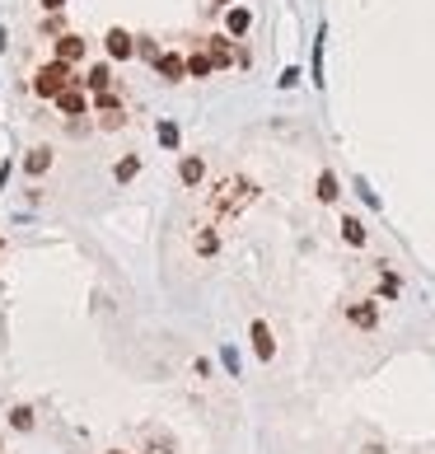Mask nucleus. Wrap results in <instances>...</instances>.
<instances>
[{
    "label": "nucleus",
    "mask_w": 435,
    "mask_h": 454,
    "mask_svg": "<svg viewBox=\"0 0 435 454\" xmlns=\"http://www.w3.org/2000/svg\"><path fill=\"white\" fill-rule=\"evenodd\" d=\"M257 192H262V187H257L253 178H244V174H225L220 183L211 187V197H206V215H211V220H230V215H239L244 206H253Z\"/></svg>",
    "instance_id": "obj_1"
},
{
    "label": "nucleus",
    "mask_w": 435,
    "mask_h": 454,
    "mask_svg": "<svg viewBox=\"0 0 435 454\" xmlns=\"http://www.w3.org/2000/svg\"><path fill=\"white\" fill-rule=\"evenodd\" d=\"M84 75H75V66H66V61H47V66H38L33 71V94L38 99H56L61 89H75Z\"/></svg>",
    "instance_id": "obj_2"
},
{
    "label": "nucleus",
    "mask_w": 435,
    "mask_h": 454,
    "mask_svg": "<svg viewBox=\"0 0 435 454\" xmlns=\"http://www.w3.org/2000/svg\"><path fill=\"white\" fill-rule=\"evenodd\" d=\"M342 314H346V323L360 328V333H375V328H379V304H375V300H351V304H342Z\"/></svg>",
    "instance_id": "obj_3"
},
{
    "label": "nucleus",
    "mask_w": 435,
    "mask_h": 454,
    "mask_svg": "<svg viewBox=\"0 0 435 454\" xmlns=\"http://www.w3.org/2000/svg\"><path fill=\"white\" fill-rule=\"evenodd\" d=\"M84 52H89V43L80 33H56V43H51V61H66V66L84 61Z\"/></svg>",
    "instance_id": "obj_4"
},
{
    "label": "nucleus",
    "mask_w": 435,
    "mask_h": 454,
    "mask_svg": "<svg viewBox=\"0 0 435 454\" xmlns=\"http://www.w3.org/2000/svg\"><path fill=\"white\" fill-rule=\"evenodd\" d=\"M248 342H253V356L262 361V366L277 356V337H272V323H267V319H253V323H248Z\"/></svg>",
    "instance_id": "obj_5"
},
{
    "label": "nucleus",
    "mask_w": 435,
    "mask_h": 454,
    "mask_svg": "<svg viewBox=\"0 0 435 454\" xmlns=\"http://www.w3.org/2000/svg\"><path fill=\"white\" fill-rule=\"evenodd\" d=\"M154 75L164 84H183L187 80V61H183V52H159L154 56Z\"/></svg>",
    "instance_id": "obj_6"
},
{
    "label": "nucleus",
    "mask_w": 435,
    "mask_h": 454,
    "mask_svg": "<svg viewBox=\"0 0 435 454\" xmlns=\"http://www.w3.org/2000/svg\"><path fill=\"white\" fill-rule=\"evenodd\" d=\"M103 47H108V56H113V61H131V56H136V38H131L127 28H108Z\"/></svg>",
    "instance_id": "obj_7"
},
{
    "label": "nucleus",
    "mask_w": 435,
    "mask_h": 454,
    "mask_svg": "<svg viewBox=\"0 0 435 454\" xmlns=\"http://www.w3.org/2000/svg\"><path fill=\"white\" fill-rule=\"evenodd\" d=\"M206 43V56L215 61V71H230L234 66V52H230V33H211V38H202Z\"/></svg>",
    "instance_id": "obj_8"
},
{
    "label": "nucleus",
    "mask_w": 435,
    "mask_h": 454,
    "mask_svg": "<svg viewBox=\"0 0 435 454\" xmlns=\"http://www.w3.org/2000/svg\"><path fill=\"white\" fill-rule=\"evenodd\" d=\"M51 104H56V112H61V117H84V112H89V99L80 94V84H75V89H61Z\"/></svg>",
    "instance_id": "obj_9"
},
{
    "label": "nucleus",
    "mask_w": 435,
    "mask_h": 454,
    "mask_svg": "<svg viewBox=\"0 0 435 454\" xmlns=\"http://www.w3.org/2000/svg\"><path fill=\"white\" fill-rule=\"evenodd\" d=\"M183 61H187V80H211V75H215V61L206 56V47L183 52Z\"/></svg>",
    "instance_id": "obj_10"
},
{
    "label": "nucleus",
    "mask_w": 435,
    "mask_h": 454,
    "mask_svg": "<svg viewBox=\"0 0 435 454\" xmlns=\"http://www.w3.org/2000/svg\"><path fill=\"white\" fill-rule=\"evenodd\" d=\"M337 197H342V178H337L333 169H323L318 183H314V202H318V206H333Z\"/></svg>",
    "instance_id": "obj_11"
},
{
    "label": "nucleus",
    "mask_w": 435,
    "mask_h": 454,
    "mask_svg": "<svg viewBox=\"0 0 435 454\" xmlns=\"http://www.w3.org/2000/svg\"><path fill=\"white\" fill-rule=\"evenodd\" d=\"M248 28H253V10H248V5H230V10H225V33H230V38H244Z\"/></svg>",
    "instance_id": "obj_12"
},
{
    "label": "nucleus",
    "mask_w": 435,
    "mask_h": 454,
    "mask_svg": "<svg viewBox=\"0 0 435 454\" xmlns=\"http://www.w3.org/2000/svg\"><path fill=\"white\" fill-rule=\"evenodd\" d=\"M192 248H197V258H215V253H220V230H215V225H197Z\"/></svg>",
    "instance_id": "obj_13"
},
{
    "label": "nucleus",
    "mask_w": 435,
    "mask_h": 454,
    "mask_svg": "<svg viewBox=\"0 0 435 454\" xmlns=\"http://www.w3.org/2000/svg\"><path fill=\"white\" fill-rule=\"evenodd\" d=\"M178 178H183V187H202L206 160H202V155H183V160H178Z\"/></svg>",
    "instance_id": "obj_14"
},
{
    "label": "nucleus",
    "mask_w": 435,
    "mask_h": 454,
    "mask_svg": "<svg viewBox=\"0 0 435 454\" xmlns=\"http://www.w3.org/2000/svg\"><path fill=\"white\" fill-rule=\"evenodd\" d=\"M47 169H51V145H33V150L24 155V174L28 178H43Z\"/></svg>",
    "instance_id": "obj_15"
},
{
    "label": "nucleus",
    "mask_w": 435,
    "mask_h": 454,
    "mask_svg": "<svg viewBox=\"0 0 435 454\" xmlns=\"http://www.w3.org/2000/svg\"><path fill=\"white\" fill-rule=\"evenodd\" d=\"M342 239L351 243V248H365V243H370V230H365L360 215H342Z\"/></svg>",
    "instance_id": "obj_16"
},
{
    "label": "nucleus",
    "mask_w": 435,
    "mask_h": 454,
    "mask_svg": "<svg viewBox=\"0 0 435 454\" xmlns=\"http://www.w3.org/2000/svg\"><path fill=\"white\" fill-rule=\"evenodd\" d=\"M141 164H145V155H122V160L113 164V183H122L127 187L136 174H141Z\"/></svg>",
    "instance_id": "obj_17"
},
{
    "label": "nucleus",
    "mask_w": 435,
    "mask_h": 454,
    "mask_svg": "<svg viewBox=\"0 0 435 454\" xmlns=\"http://www.w3.org/2000/svg\"><path fill=\"white\" fill-rule=\"evenodd\" d=\"M80 84H89L94 94H108V89H113V66H108V61H99V66H89V75H84Z\"/></svg>",
    "instance_id": "obj_18"
},
{
    "label": "nucleus",
    "mask_w": 435,
    "mask_h": 454,
    "mask_svg": "<svg viewBox=\"0 0 435 454\" xmlns=\"http://www.w3.org/2000/svg\"><path fill=\"white\" fill-rule=\"evenodd\" d=\"M154 136H159V145H164V150H183L178 122H169V117H159V122H154Z\"/></svg>",
    "instance_id": "obj_19"
},
{
    "label": "nucleus",
    "mask_w": 435,
    "mask_h": 454,
    "mask_svg": "<svg viewBox=\"0 0 435 454\" xmlns=\"http://www.w3.org/2000/svg\"><path fill=\"white\" fill-rule=\"evenodd\" d=\"M178 450V445H174V435H169V431H145V454H174Z\"/></svg>",
    "instance_id": "obj_20"
},
{
    "label": "nucleus",
    "mask_w": 435,
    "mask_h": 454,
    "mask_svg": "<svg viewBox=\"0 0 435 454\" xmlns=\"http://www.w3.org/2000/svg\"><path fill=\"white\" fill-rule=\"evenodd\" d=\"M398 291H403L398 272H393V267H379V295H384V300H398Z\"/></svg>",
    "instance_id": "obj_21"
},
{
    "label": "nucleus",
    "mask_w": 435,
    "mask_h": 454,
    "mask_svg": "<svg viewBox=\"0 0 435 454\" xmlns=\"http://www.w3.org/2000/svg\"><path fill=\"white\" fill-rule=\"evenodd\" d=\"M33 422H38V417H33V407H24V403H19V407H10V427H14V431H33Z\"/></svg>",
    "instance_id": "obj_22"
},
{
    "label": "nucleus",
    "mask_w": 435,
    "mask_h": 454,
    "mask_svg": "<svg viewBox=\"0 0 435 454\" xmlns=\"http://www.w3.org/2000/svg\"><path fill=\"white\" fill-rule=\"evenodd\" d=\"M136 56H145V61L154 66V56H159V43H154V38H136Z\"/></svg>",
    "instance_id": "obj_23"
},
{
    "label": "nucleus",
    "mask_w": 435,
    "mask_h": 454,
    "mask_svg": "<svg viewBox=\"0 0 435 454\" xmlns=\"http://www.w3.org/2000/svg\"><path fill=\"white\" fill-rule=\"evenodd\" d=\"M314 84L323 89V33H318V43H314Z\"/></svg>",
    "instance_id": "obj_24"
},
{
    "label": "nucleus",
    "mask_w": 435,
    "mask_h": 454,
    "mask_svg": "<svg viewBox=\"0 0 435 454\" xmlns=\"http://www.w3.org/2000/svg\"><path fill=\"white\" fill-rule=\"evenodd\" d=\"M277 84H281V89H295V84H300V66H285Z\"/></svg>",
    "instance_id": "obj_25"
},
{
    "label": "nucleus",
    "mask_w": 435,
    "mask_h": 454,
    "mask_svg": "<svg viewBox=\"0 0 435 454\" xmlns=\"http://www.w3.org/2000/svg\"><path fill=\"white\" fill-rule=\"evenodd\" d=\"M220 361H225V370L239 374V356H234V347H220Z\"/></svg>",
    "instance_id": "obj_26"
},
{
    "label": "nucleus",
    "mask_w": 435,
    "mask_h": 454,
    "mask_svg": "<svg viewBox=\"0 0 435 454\" xmlns=\"http://www.w3.org/2000/svg\"><path fill=\"white\" fill-rule=\"evenodd\" d=\"M38 5H43L47 14H61V10H66V0H38Z\"/></svg>",
    "instance_id": "obj_27"
},
{
    "label": "nucleus",
    "mask_w": 435,
    "mask_h": 454,
    "mask_svg": "<svg viewBox=\"0 0 435 454\" xmlns=\"http://www.w3.org/2000/svg\"><path fill=\"white\" fill-rule=\"evenodd\" d=\"M360 454H388V450L379 445V440H370V445H360Z\"/></svg>",
    "instance_id": "obj_28"
},
{
    "label": "nucleus",
    "mask_w": 435,
    "mask_h": 454,
    "mask_svg": "<svg viewBox=\"0 0 435 454\" xmlns=\"http://www.w3.org/2000/svg\"><path fill=\"white\" fill-rule=\"evenodd\" d=\"M211 5H234V0H211Z\"/></svg>",
    "instance_id": "obj_29"
},
{
    "label": "nucleus",
    "mask_w": 435,
    "mask_h": 454,
    "mask_svg": "<svg viewBox=\"0 0 435 454\" xmlns=\"http://www.w3.org/2000/svg\"><path fill=\"white\" fill-rule=\"evenodd\" d=\"M108 454H127V450H108Z\"/></svg>",
    "instance_id": "obj_30"
}]
</instances>
